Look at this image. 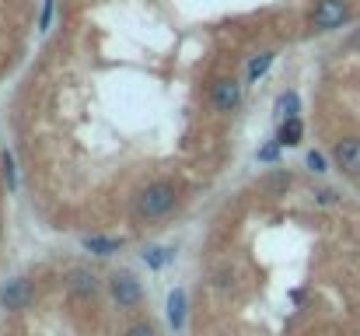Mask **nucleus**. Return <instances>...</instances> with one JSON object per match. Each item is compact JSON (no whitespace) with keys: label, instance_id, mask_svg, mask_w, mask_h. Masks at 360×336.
<instances>
[{"label":"nucleus","instance_id":"39448f33","mask_svg":"<svg viewBox=\"0 0 360 336\" xmlns=\"http://www.w3.org/2000/svg\"><path fill=\"white\" fill-rule=\"evenodd\" d=\"M210 102L220 109V112H234L238 102H241V85L234 78H217L213 88H210Z\"/></svg>","mask_w":360,"mask_h":336},{"label":"nucleus","instance_id":"f3484780","mask_svg":"<svg viewBox=\"0 0 360 336\" xmlns=\"http://www.w3.org/2000/svg\"><path fill=\"white\" fill-rule=\"evenodd\" d=\"M290 186V175L287 172H280V175H273L269 182H266V189H287Z\"/></svg>","mask_w":360,"mask_h":336},{"label":"nucleus","instance_id":"20e7f679","mask_svg":"<svg viewBox=\"0 0 360 336\" xmlns=\"http://www.w3.org/2000/svg\"><path fill=\"white\" fill-rule=\"evenodd\" d=\"M32 298H36V291H32V284H29L25 277L8 280V284H4V291H0V305H4L8 312H22V308H29V305H32Z\"/></svg>","mask_w":360,"mask_h":336},{"label":"nucleus","instance_id":"7ed1b4c3","mask_svg":"<svg viewBox=\"0 0 360 336\" xmlns=\"http://www.w3.org/2000/svg\"><path fill=\"white\" fill-rule=\"evenodd\" d=\"M109 291H112V301H116L119 308H137V305H140V298H144L140 280H137L133 273H126V270L109 277Z\"/></svg>","mask_w":360,"mask_h":336},{"label":"nucleus","instance_id":"6ab92c4d","mask_svg":"<svg viewBox=\"0 0 360 336\" xmlns=\"http://www.w3.org/2000/svg\"><path fill=\"white\" fill-rule=\"evenodd\" d=\"M315 200H318L322 207H329V203H336V193H332V189H318V193H315Z\"/></svg>","mask_w":360,"mask_h":336},{"label":"nucleus","instance_id":"0eeeda50","mask_svg":"<svg viewBox=\"0 0 360 336\" xmlns=\"http://www.w3.org/2000/svg\"><path fill=\"white\" fill-rule=\"evenodd\" d=\"M67 287H70V294H77V298H95V294H98V277H95L91 270L77 266V270H70Z\"/></svg>","mask_w":360,"mask_h":336},{"label":"nucleus","instance_id":"dca6fc26","mask_svg":"<svg viewBox=\"0 0 360 336\" xmlns=\"http://www.w3.org/2000/svg\"><path fill=\"white\" fill-rule=\"evenodd\" d=\"M4 179H8L11 189L18 186V179H15V158H11V154H4Z\"/></svg>","mask_w":360,"mask_h":336},{"label":"nucleus","instance_id":"9d476101","mask_svg":"<svg viewBox=\"0 0 360 336\" xmlns=\"http://www.w3.org/2000/svg\"><path fill=\"white\" fill-rule=\"evenodd\" d=\"M84 249H91L95 256H112V252L119 249V242H116V238H105V235H88V238H84Z\"/></svg>","mask_w":360,"mask_h":336},{"label":"nucleus","instance_id":"6e6552de","mask_svg":"<svg viewBox=\"0 0 360 336\" xmlns=\"http://www.w3.org/2000/svg\"><path fill=\"white\" fill-rule=\"evenodd\" d=\"M168 322H172V329H182V326H186V291H182V287H175V291L168 294Z\"/></svg>","mask_w":360,"mask_h":336},{"label":"nucleus","instance_id":"f03ea898","mask_svg":"<svg viewBox=\"0 0 360 336\" xmlns=\"http://www.w3.org/2000/svg\"><path fill=\"white\" fill-rule=\"evenodd\" d=\"M350 18V8L346 0H318L315 11H311V25L318 32H332V29H343V22Z\"/></svg>","mask_w":360,"mask_h":336},{"label":"nucleus","instance_id":"ddd939ff","mask_svg":"<svg viewBox=\"0 0 360 336\" xmlns=\"http://www.w3.org/2000/svg\"><path fill=\"white\" fill-rule=\"evenodd\" d=\"M269 67H273V53H259V57H252V64H248V81H259Z\"/></svg>","mask_w":360,"mask_h":336},{"label":"nucleus","instance_id":"1a4fd4ad","mask_svg":"<svg viewBox=\"0 0 360 336\" xmlns=\"http://www.w3.org/2000/svg\"><path fill=\"white\" fill-rule=\"evenodd\" d=\"M301 133H304V123H301L297 116H290V119H283V126H280V144H283V147H294V144H301Z\"/></svg>","mask_w":360,"mask_h":336},{"label":"nucleus","instance_id":"f257e3e1","mask_svg":"<svg viewBox=\"0 0 360 336\" xmlns=\"http://www.w3.org/2000/svg\"><path fill=\"white\" fill-rule=\"evenodd\" d=\"M175 200H179V189L168 179H154L133 196V217L137 221H158L175 207Z\"/></svg>","mask_w":360,"mask_h":336},{"label":"nucleus","instance_id":"a211bd4d","mask_svg":"<svg viewBox=\"0 0 360 336\" xmlns=\"http://www.w3.org/2000/svg\"><path fill=\"white\" fill-rule=\"evenodd\" d=\"M276 154H280V147H276V144H266V147L259 151V161H276Z\"/></svg>","mask_w":360,"mask_h":336},{"label":"nucleus","instance_id":"9b49d317","mask_svg":"<svg viewBox=\"0 0 360 336\" xmlns=\"http://www.w3.org/2000/svg\"><path fill=\"white\" fill-rule=\"evenodd\" d=\"M297 109H301V98H297V92H283V95L276 98V112H280V119H290V116H297Z\"/></svg>","mask_w":360,"mask_h":336},{"label":"nucleus","instance_id":"2eb2a0df","mask_svg":"<svg viewBox=\"0 0 360 336\" xmlns=\"http://www.w3.org/2000/svg\"><path fill=\"white\" fill-rule=\"evenodd\" d=\"M126 336H158V333H154V326H151V322H137V326H130V329H126Z\"/></svg>","mask_w":360,"mask_h":336},{"label":"nucleus","instance_id":"423d86ee","mask_svg":"<svg viewBox=\"0 0 360 336\" xmlns=\"http://www.w3.org/2000/svg\"><path fill=\"white\" fill-rule=\"evenodd\" d=\"M332 158L346 175H360V137H339L332 147Z\"/></svg>","mask_w":360,"mask_h":336},{"label":"nucleus","instance_id":"f8f14e48","mask_svg":"<svg viewBox=\"0 0 360 336\" xmlns=\"http://www.w3.org/2000/svg\"><path fill=\"white\" fill-rule=\"evenodd\" d=\"M172 256H175L172 249H165V245H154V249H147V252H144V263H147L151 270H161L165 263H172Z\"/></svg>","mask_w":360,"mask_h":336},{"label":"nucleus","instance_id":"4468645a","mask_svg":"<svg viewBox=\"0 0 360 336\" xmlns=\"http://www.w3.org/2000/svg\"><path fill=\"white\" fill-rule=\"evenodd\" d=\"M304 161H308V168H311L315 175H318V172H325V154H318V151H308V158H304Z\"/></svg>","mask_w":360,"mask_h":336}]
</instances>
